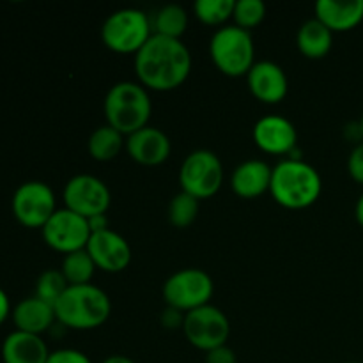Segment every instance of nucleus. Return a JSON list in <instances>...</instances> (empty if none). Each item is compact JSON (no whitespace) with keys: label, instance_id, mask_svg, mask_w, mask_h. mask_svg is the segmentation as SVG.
<instances>
[{"label":"nucleus","instance_id":"1","mask_svg":"<svg viewBox=\"0 0 363 363\" xmlns=\"http://www.w3.org/2000/svg\"><path fill=\"white\" fill-rule=\"evenodd\" d=\"M190 71V50L181 39L152 34L135 53V73L145 89L172 91L186 82Z\"/></svg>","mask_w":363,"mask_h":363},{"label":"nucleus","instance_id":"2","mask_svg":"<svg viewBox=\"0 0 363 363\" xmlns=\"http://www.w3.org/2000/svg\"><path fill=\"white\" fill-rule=\"evenodd\" d=\"M321 190V176L303 160L287 158L273 167L269 194L284 208H308L318 201Z\"/></svg>","mask_w":363,"mask_h":363},{"label":"nucleus","instance_id":"3","mask_svg":"<svg viewBox=\"0 0 363 363\" xmlns=\"http://www.w3.org/2000/svg\"><path fill=\"white\" fill-rule=\"evenodd\" d=\"M55 318L71 330H94L108 321L112 301L98 286H69L55 303Z\"/></svg>","mask_w":363,"mask_h":363},{"label":"nucleus","instance_id":"4","mask_svg":"<svg viewBox=\"0 0 363 363\" xmlns=\"http://www.w3.org/2000/svg\"><path fill=\"white\" fill-rule=\"evenodd\" d=\"M103 110H105L106 124L128 137L149 126L152 103L144 85L135 82H119L106 92Z\"/></svg>","mask_w":363,"mask_h":363},{"label":"nucleus","instance_id":"5","mask_svg":"<svg viewBox=\"0 0 363 363\" xmlns=\"http://www.w3.org/2000/svg\"><path fill=\"white\" fill-rule=\"evenodd\" d=\"M209 55L215 66L227 77L248 74L255 64V46L250 30L238 25H223L209 41Z\"/></svg>","mask_w":363,"mask_h":363},{"label":"nucleus","instance_id":"6","mask_svg":"<svg viewBox=\"0 0 363 363\" xmlns=\"http://www.w3.org/2000/svg\"><path fill=\"white\" fill-rule=\"evenodd\" d=\"M151 35V18L135 7L113 11L101 27L103 43L117 53H137Z\"/></svg>","mask_w":363,"mask_h":363},{"label":"nucleus","instance_id":"7","mask_svg":"<svg viewBox=\"0 0 363 363\" xmlns=\"http://www.w3.org/2000/svg\"><path fill=\"white\" fill-rule=\"evenodd\" d=\"M215 284L209 273L199 268H184L172 273L163 284V300L167 307L181 311L183 314L209 303Z\"/></svg>","mask_w":363,"mask_h":363},{"label":"nucleus","instance_id":"8","mask_svg":"<svg viewBox=\"0 0 363 363\" xmlns=\"http://www.w3.org/2000/svg\"><path fill=\"white\" fill-rule=\"evenodd\" d=\"M181 191L195 199H209L222 188L223 165L218 156L208 149H197L184 158L179 169Z\"/></svg>","mask_w":363,"mask_h":363},{"label":"nucleus","instance_id":"9","mask_svg":"<svg viewBox=\"0 0 363 363\" xmlns=\"http://www.w3.org/2000/svg\"><path fill=\"white\" fill-rule=\"evenodd\" d=\"M183 332L191 346L208 353L225 346L230 335V323L218 307L208 303L184 314Z\"/></svg>","mask_w":363,"mask_h":363},{"label":"nucleus","instance_id":"10","mask_svg":"<svg viewBox=\"0 0 363 363\" xmlns=\"http://www.w3.org/2000/svg\"><path fill=\"white\" fill-rule=\"evenodd\" d=\"M13 215L28 229H43L57 211L55 194L43 181H27L16 188L11 201Z\"/></svg>","mask_w":363,"mask_h":363},{"label":"nucleus","instance_id":"11","mask_svg":"<svg viewBox=\"0 0 363 363\" xmlns=\"http://www.w3.org/2000/svg\"><path fill=\"white\" fill-rule=\"evenodd\" d=\"M64 204L84 218L106 215L112 202L108 186L91 174H77L66 183L62 191Z\"/></svg>","mask_w":363,"mask_h":363},{"label":"nucleus","instance_id":"12","mask_svg":"<svg viewBox=\"0 0 363 363\" xmlns=\"http://www.w3.org/2000/svg\"><path fill=\"white\" fill-rule=\"evenodd\" d=\"M41 233L46 245L64 255L84 250L92 234L89 220L67 208L57 209L52 218L45 223Z\"/></svg>","mask_w":363,"mask_h":363},{"label":"nucleus","instance_id":"13","mask_svg":"<svg viewBox=\"0 0 363 363\" xmlns=\"http://www.w3.org/2000/svg\"><path fill=\"white\" fill-rule=\"evenodd\" d=\"M85 250L94 261L96 268L106 273H121L130 266L131 247L126 238L112 229L92 233Z\"/></svg>","mask_w":363,"mask_h":363},{"label":"nucleus","instance_id":"14","mask_svg":"<svg viewBox=\"0 0 363 363\" xmlns=\"http://www.w3.org/2000/svg\"><path fill=\"white\" fill-rule=\"evenodd\" d=\"M247 84L252 94L262 103L275 105L287 96L289 80L282 66L273 60H259L247 74Z\"/></svg>","mask_w":363,"mask_h":363},{"label":"nucleus","instance_id":"15","mask_svg":"<svg viewBox=\"0 0 363 363\" xmlns=\"http://www.w3.org/2000/svg\"><path fill=\"white\" fill-rule=\"evenodd\" d=\"M254 140L268 155H289L298 144V131L286 117L264 116L255 123Z\"/></svg>","mask_w":363,"mask_h":363},{"label":"nucleus","instance_id":"16","mask_svg":"<svg viewBox=\"0 0 363 363\" xmlns=\"http://www.w3.org/2000/svg\"><path fill=\"white\" fill-rule=\"evenodd\" d=\"M126 151L137 163L145 167L160 165L172 151L169 135L155 126H145L126 137Z\"/></svg>","mask_w":363,"mask_h":363},{"label":"nucleus","instance_id":"17","mask_svg":"<svg viewBox=\"0 0 363 363\" xmlns=\"http://www.w3.org/2000/svg\"><path fill=\"white\" fill-rule=\"evenodd\" d=\"M273 169L262 160H247L233 170L230 188L241 199H257L269 191Z\"/></svg>","mask_w":363,"mask_h":363},{"label":"nucleus","instance_id":"18","mask_svg":"<svg viewBox=\"0 0 363 363\" xmlns=\"http://www.w3.org/2000/svg\"><path fill=\"white\" fill-rule=\"evenodd\" d=\"M13 323L18 332L32 333V335H41L48 332L57 321L55 308L46 301L39 300L38 296H30L21 300L11 312Z\"/></svg>","mask_w":363,"mask_h":363},{"label":"nucleus","instance_id":"19","mask_svg":"<svg viewBox=\"0 0 363 363\" xmlns=\"http://www.w3.org/2000/svg\"><path fill=\"white\" fill-rule=\"evenodd\" d=\"M315 18L332 32L351 30L363 20V0H318Z\"/></svg>","mask_w":363,"mask_h":363},{"label":"nucleus","instance_id":"20","mask_svg":"<svg viewBox=\"0 0 363 363\" xmlns=\"http://www.w3.org/2000/svg\"><path fill=\"white\" fill-rule=\"evenodd\" d=\"M48 357V346L41 339V335L14 330L2 344L4 363H46Z\"/></svg>","mask_w":363,"mask_h":363},{"label":"nucleus","instance_id":"21","mask_svg":"<svg viewBox=\"0 0 363 363\" xmlns=\"http://www.w3.org/2000/svg\"><path fill=\"white\" fill-rule=\"evenodd\" d=\"M296 45L308 59H323L332 50L333 32L318 18H311L298 30Z\"/></svg>","mask_w":363,"mask_h":363},{"label":"nucleus","instance_id":"22","mask_svg":"<svg viewBox=\"0 0 363 363\" xmlns=\"http://www.w3.org/2000/svg\"><path fill=\"white\" fill-rule=\"evenodd\" d=\"M126 145V137L116 128L103 124V126L96 128L89 137V152L98 162H110V160L117 158L123 147Z\"/></svg>","mask_w":363,"mask_h":363},{"label":"nucleus","instance_id":"23","mask_svg":"<svg viewBox=\"0 0 363 363\" xmlns=\"http://www.w3.org/2000/svg\"><path fill=\"white\" fill-rule=\"evenodd\" d=\"M152 34L167 35V38L181 39V35L186 32L188 14L184 7L179 4H167L156 11L155 18L151 20Z\"/></svg>","mask_w":363,"mask_h":363},{"label":"nucleus","instance_id":"24","mask_svg":"<svg viewBox=\"0 0 363 363\" xmlns=\"http://www.w3.org/2000/svg\"><path fill=\"white\" fill-rule=\"evenodd\" d=\"M60 272L66 277L69 286H84V284H91L92 275L96 272V264L89 252L84 248V250L64 255Z\"/></svg>","mask_w":363,"mask_h":363},{"label":"nucleus","instance_id":"25","mask_svg":"<svg viewBox=\"0 0 363 363\" xmlns=\"http://www.w3.org/2000/svg\"><path fill=\"white\" fill-rule=\"evenodd\" d=\"M167 215H169L170 223L174 227H177V229H186L199 216V199L191 197L186 191H179L170 201Z\"/></svg>","mask_w":363,"mask_h":363},{"label":"nucleus","instance_id":"26","mask_svg":"<svg viewBox=\"0 0 363 363\" xmlns=\"http://www.w3.org/2000/svg\"><path fill=\"white\" fill-rule=\"evenodd\" d=\"M69 287L66 277L62 275L60 269H46L39 275L38 284H35V294L39 300L46 301L52 307H55V303L59 301V298L66 293V289Z\"/></svg>","mask_w":363,"mask_h":363},{"label":"nucleus","instance_id":"27","mask_svg":"<svg viewBox=\"0 0 363 363\" xmlns=\"http://www.w3.org/2000/svg\"><path fill=\"white\" fill-rule=\"evenodd\" d=\"M236 0H197L194 11L201 21L208 25H222L233 18Z\"/></svg>","mask_w":363,"mask_h":363},{"label":"nucleus","instance_id":"28","mask_svg":"<svg viewBox=\"0 0 363 363\" xmlns=\"http://www.w3.org/2000/svg\"><path fill=\"white\" fill-rule=\"evenodd\" d=\"M266 16V4L262 0H236L233 18L238 27L250 30L257 27Z\"/></svg>","mask_w":363,"mask_h":363},{"label":"nucleus","instance_id":"29","mask_svg":"<svg viewBox=\"0 0 363 363\" xmlns=\"http://www.w3.org/2000/svg\"><path fill=\"white\" fill-rule=\"evenodd\" d=\"M347 170L357 183L363 184V142L357 144L347 158Z\"/></svg>","mask_w":363,"mask_h":363},{"label":"nucleus","instance_id":"30","mask_svg":"<svg viewBox=\"0 0 363 363\" xmlns=\"http://www.w3.org/2000/svg\"><path fill=\"white\" fill-rule=\"evenodd\" d=\"M46 363H92L85 353L78 350H57L50 353Z\"/></svg>","mask_w":363,"mask_h":363},{"label":"nucleus","instance_id":"31","mask_svg":"<svg viewBox=\"0 0 363 363\" xmlns=\"http://www.w3.org/2000/svg\"><path fill=\"white\" fill-rule=\"evenodd\" d=\"M206 363H238L236 353L229 346H220L206 353Z\"/></svg>","mask_w":363,"mask_h":363},{"label":"nucleus","instance_id":"32","mask_svg":"<svg viewBox=\"0 0 363 363\" xmlns=\"http://www.w3.org/2000/svg\"><path fill=\"white\" fill-rule=\"evenodd\" d=\"M184 314L181 311H176L172 307H167L162 314V325L169 330L183 328Z\"/></svg>","mask_w":363,"mask_h":363},{"label":"nucleus","instance_id":"33","mask_svg":"<svg viewBox=\"0 0 363 363\" xmlns=\"http://www.w3.org/2000/svg\"><path fill=\"white\" fill-rule=\"evenodd\" d=\"M11 301H9V296L6 294V291L0 287V325H2L4 321H6L7 318H9L11 314Z\"/></svg>","mask_w":363,"mask_h":363},{"label":"nucleus","instance_id":"34","mask_svg":"<svg viewBox=\"0 0 363 363\" xmlns=\"http://www.w3.org/2000/svg\"><path fill=\"white\" fill-rule=\"evenodd\" d=\"M89 227H91V233H99V230L110 229L108 218H106V215L92 216V218H89Z\"/></svg>","mask_w":363,"mask_h":363},{"label":"nucleus","instance_id":"35","mask_svg":"<svg viewBox=\"0 0 363 363\" xmlns=\"http://www.w3.org/2000/svg\"><path fill=\"white\" fill-rule=\"evenodd\" d=\"M103 363H135V362L131 360V358L123 357V354H112V357L106 358Z\"/></svg>","mask_w":363,"mask_h":363},{"label":"nucleus","instance_id":"36","mask_svg":"<svg viewBox=\"0 0 363 363\" xmlns=\"http://www.w3.org/2000/svg\"><path fill=\"white\" fill-rule=\"evenodd\" d=\"M354 215H357L358 223H360V225L363 227V194L360 195V199H358L357 208H354Z\"/></svg>","mask_w":363,"mask_h":363},{"label":"nucleus","instance_id":"37","mask_svg":"<svg viewBox=\"0 0 363 363\" xmlns=\"http://www.w3.org/2000/svg\"><path fill=\"white\" fill-rule=\"evenodd\" d=\"M360 130H362V137H363V113H362V119H360Z\"/></svg>","mask_w":363,"mask_h":363},{"label":"nucleus","instance_id":"38","mask_svg":"<svg viewBox=\"0 0 363 363\" xmlns=\"http://www.w3.org/2000/svg\"><path fill=\"white\" fill-rule=\"evenodd\" d=\"M353 363H357V362H353Z\"/></svg>","mask_w":363,"mask_h":363}]
</instances>
